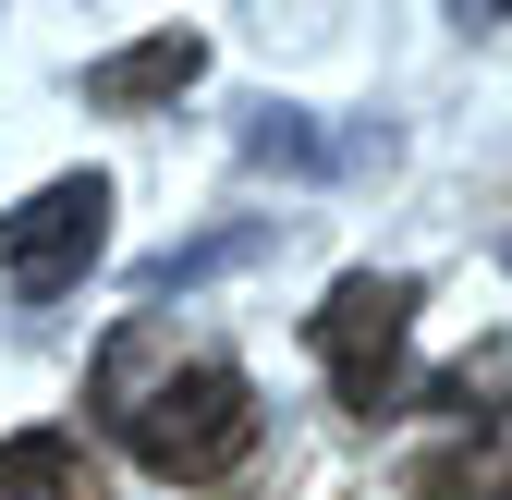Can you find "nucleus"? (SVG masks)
<instances>
[{
  "mask_svg": "<svg viewBox=\"0 0 512 500\" xmlns=\"http://www.w3.org/2000/svg\"><path fill=\"white\" fill-rule=\"evenodd\" d=\"M98 415L122 427V452H135L147 476H171V488H208V476H232L244 452H256V391H244V366H220V354H183L171 342V318H122L110 342H98Z\"/></svg>",
  "mask_w": 512,
  "mask_h": 500,
  "instance_id": "f257e3e1",
  "label": "nucleus"
},
{
  "mask_svg": "<svg viewBox=\"0 0 512 500\" xmlns=\"http://www.w3.org/2000/svg\"><path fill=\"white\" fill-rule=\"evenodd\" d=\"M403 342H415V281L403 269H342L330 305L305 318V354L330 366V391L354 415H391L403 403Z\"/></svg>",
  "mask_w": 512,
  "mask_h": 500,
  "instance_id": "f03ea898",
  "label": "nucleus"
},
{
  "mask_svg": "<svg viewBox=\"0 0 512 500\" xmlns=\"http://www.w3.org/2000/svg\"><path fill=\"white\" fill-rule=\"evenodd\" d=\"M98 244H110V183L98 171H61V183H37L25 208H0V281H13L25 305H49V293H74L98 269Z\"/></svg>",
  "mask_w": 512,
  "mask_h": 500,
  "instance_id": "7ed1b4c3",
  "label": "nucleus"
},
{
  "mask_svg": "<svg viewBox=\"0 0 512 500\" xmlns=\"http://www.w3.org/2000/svg\"><path fill=\"white\" fill-rule=\"evenodd\" d=\"M196 74H208V37L196 25H147L135 49L86 61V110H159V98H183Z\"/></svg>",
  "mask_w": 512,
  "mask_h": 500,
  "instance_id": "20e7f679",
  "label": "nucleus"
},
{
  "mask_svg": "<svg viewBox=\"0 0 512 500\" xmlns=\"http://www.w3.org/2000/svg\"><path fill=\"white\" fill-rule=\"evenodd\" d=\"M0 500H110V488L74 427H25V440H0Z\"/></svg>",
  "mask_w": 512,
  "mask_h": 500,
  "instance_id": "39448f33",
  "label": "nucleus"
}]
</instances>
